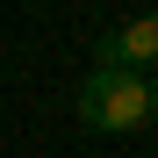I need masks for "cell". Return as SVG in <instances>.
I'll return each instance as SVG.
<instances>
[{
	"mask_svg": "<svg viewBox=\"0 0 158 158\" xmlns=\"http://www.w3.org/2000/svg\"><path fill=\"white\" fill-rule=\"evenodd\" d=\"M79 122L101 129V137H129V129L151 122V86L137 65H94L79 79Z\"/></svg>",
	"mask_w": 158,
	"mask_h": 158,
	"instance_id": "6da1fadb",
	"label": "cell"
},
{
	"mask_svg": "<svg viewBox=\"0 0 158 158\" xmlns=\"http://www.w3.org/2000/svg\"><path fill=\"white\" fill-rule=\"evenodd\" d=\"M94 65H137V72H151L158 65V15H137L122 29H108L94 43Z\"/></svg>",
	"mask_w": 158,
	"mask_h": 158,
	"instance_id": "7a4b0ae2",
	"label": "cell"
},
{
	"mask_svg": "<svg viewBox=\"0 0 158 158\" xmlns=\"http://www.w3.org/2000/svg\"><path fill=\"white\" fill-rule=\"evenodd\" d=\"M144 86H151V115H158V65H151V72H144Z\"/></svg>",
	"mask_w": 158,
	"mask_h": 158,
	"instance_id": "3957f363",
	"label": "cell"
}]
</instances>
